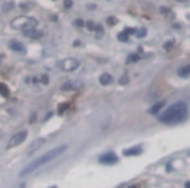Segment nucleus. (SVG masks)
<instances>
[{
  "label": "nucleus",
  "instance_id": "obj_1",
  "mask_svg": "<svg viewBox=\"0 0 190 188\" xmlns=\"http://www.w3.org/2000/svg\"><path fill=\"white\" fill-rule=\"evenodd\" d=\"M187 116V105L184 101H179L171 105L164 112L158 116L160 123L164 124H177L186 119Z\"/></svg>",
  "mask_w": 190,
  "mask_h": 188
},
{
  "label": "nucleus",
  "instance_id": "obj_2",
  "mask_svg": "<svg viewBox=\"0 0 190 188\" xmlns=\"http://www.w3.org/2000/svg\"><path fill=\"white\" fill-rule=\"evenodd\" d=\"M66 149H68V145H60V146H56V148L51 149L50 151H47L46 154H43L42 157H39L38 160H35L34 162H31L29 166H26V167L20 172V177H25V175H29L30 172H33L34 170H37L38 167H40V166L46 165V163L51 162L52 160H55V158H56V157H59L60 154L64 153Z\"/></svg>",
  "mask_w": 190,
  "mask_h": 188
},
{
  "label": "nucleus",
  "instance_id": "obj_3",
  "mask_svg": "<svg viewBox=\"0 0 190 188\" xmlns=\"http://www.w3.org/2000/svg\"><path fill=\"white\" fill-rule=\"evenodd\" d=\"M38 25V21L34 17H29V16H18V17L13 18L11 22V26L16 30L21 31H28L31 29H35Z\"/></svg>",
  "mask_w": 190,
  "mask_h": 188
},
{
  "label": "nucleus",
  "instance_id": "obj_4",
  "mask_svg": "<svg viewBox=\"0 0 190 188\" xmlns=\"http://www.w3.org/2000/svg\"><path fill=\"white\" fill-rule=\"evenodd\" d=\"M56 67L61 69L62 72H73L80 67V60L76 57H66V59L60 60L56 64Z\"/></svg>",
  "mask_w": 190,
  "mask_h": 188
},
{
  "label": "nucleus",
  "instance_id": "obj_5",
  "mask_svg": "<svg viewBox=\"0 0 190 188\" xmlns=\"http://www.w3.org/2000/svg\"><path fill=\"white\" fill-rule=\"evenodd\" d=\"M26 137H28V131H21V132H18V133L13 135L8 141V149L16 148V146H18L20 144H22L26 140Z\"/></svg>",
  "mask_w": 190,
  "mask_h": 188
},
{
  "label": "nucleus",
  "instance_id": "obj_6",
  "mask_svg": "<svg viewBox=\"0 0 190 188\" xmlns=\"http://www.w3.org/2000/svg\"><path fill=\"white\" fill-rule=\"evenodd\" d=\"M119 161V157L115 153H105L99 157V162L103 165H113Z\"/></svg>",
  "mask_w": 190,
  "mask_h": 188
},
{
  "label": "nucleus",
  "instance_id": "obj_7",
  "mask_svg": "<svg viewBox=\"0 0 190 188\" xmlns=\"http://www.w3.org/2000/svg\"><path fill=\"white\" fill-rule=\"evenodd\" d=\"M46 144V139H43V137H39V139L34 140L33 143L30 144V146L28 148V150H26V153L28 154H33L34 151H37L38 149H40L43 145Z\"/></svg>",
  "mask_w": 190,
  "mask_h": 188
},
{
  "label": "nucleus",
  "instance_id": "obj_8",
  "mask_svg": "<svg viewBox=\"0 0 190 188\" xmlns=\"http://www.w3.org/2000/svg\"><path fill=\"white\" fill-rule=\"evenodd\" d=\"M82 88V84L77 83V81H66L61 85V90L64 91H69V90H78V89Z\"/></svg>",
  "mask_w": 190,
  "mask_h": 188
},
{
  "label": "nucleus",
  "instance_id": "obj_9",
  "mask_svg": "<svg viewBox=\"0 0 190 188\" xmlns=\"http://www.w3.org/2000/svg\"><path fill=\"white\" fill-rule=\"evenodd\" d=\"M9 49L16 51V52H21V54H23V52L26 51V47L21 42H18V41H12V42L9 43Z\"/></svg>",
  "mask_w": 190,
  "mask_h": 188
},
{
  "label": "nucleus",
  "instance_id": "obj_10",
  "mask_svg": "<svg viewBox=\"0 0 190 188\" xmlns=\"http://www.w3.org/2000/svg\"><path fill=\"white\" fill-rule=\"evenodd\" d=\"M142 153V148L141 146H133V148L130 149H125L124 151H122V154H124L125 157H133V156H138V154Z\"/></svg>",
  "mask_w": 190,
  "mask_h": 188
},
{
  "label": "nucleus",
  "instance_id": "obj_11",
  "mask_svg": "<svg viewBox=\"0 0 190 188\" xmlns=\"http://www.w3.org/2000/svg\"><path fill=\"white\" fill-rule=\"evenodd\" d=\"M99 83H100V85L107 86V85L113 83V77L111 76L109 73H102L99 77Z\"/></svg>",
  "mask_w": 190,
  "mask_h": 188
},
{
  "label": "nucleus",
  "instance_id": "obj_12",
  "mask_svg": "<svg viewBox=\"0 0 190 188\" xmlns=\"http://www.w3.org/2000/svg\"><path fill=\"white\" fill-rule=\"evenodd\" d=\"M164 105H165V102L164 101H160V102H156L155 105L152 106V107L148 110V114H151V115H158L160 112V110H162L163 107H164Z\"/></svg>",
  "mask_w": 190,
  "mask_h": 188
},
{
  "label": "nucleus",
  "instance_id": "obj_13",
  "mask_svg": "<svg viewBox=\"0 0 190 188\" xmlns=\"http://www.w3.org/2000/svg\"><path fill=\"white\" fill-rule=\"evenodd\" d=\"M177 73H179L180 77H189L190 76V64L181 67V68L177 71Z\"/></svg>",
  "mask_w": 190,
  "mask_h": 188
},
{
  "label": "nucleus",
  "instance_id": "obj_14",
  "mask_svg": "<svg viewBox=\"0 0 190 188\" xmlns=\"http://www.w3.org/2000/svg\"><path fill=\"white\" fill-rule=\"evenodd\" d=\"M23 34L26 37H30V38H39L42 37V31H38L35 29H31V30H28V31H23Z\"/></svg>",
  "mask_w": 190,
  "mask_h": 188
},
{
  "label": "nucleus",
  "instance_id": "obj_15",
  "mask_svg": "<svg viewBox=\"0 0 190 188\" xmlns=\"http://www.w3.org/2000/svg\"><path fill=\"white\" fill-rule=\"evenodd\" d=\"M0 94H1L4 98L9 97V89H8V86L3 83H0Z\"/></svg>",
  "mask_w": 190,
  "mask_h": 188
},
{
  "label": "nucleus",
  "instance_id": "obj_16",
  "mask_svg": "<svg viewBox=\"0 0 190 188\" xmlns=\"http://www.w3.org/2000/svg\"><path fill=\"white\" fill-rule=\"evenodd\" d=\"M13 7H14L13 1H7V3L3 5V8H1V9H3V12H8V11H11Z\"/></svg>",
  "mask_w": 190,
  "mask_h": 188
},
{
  "label": "nucleus",
  "instance_id": "obj_17",
  "mask_svg": "<svg viewBox=\"0 0 190 188\" xmlns=\"http://www.w3.org/2000/svg\"><path fill=\"white\" fill-rule=\"evenodd\" d=\"M117 38H119V41H121V42H128V41H129V37H128V34H126L125 31H121V33L117 35Z\"/></svg>",
  "mask_w": 190,
  "mask_h": 188
},
{
  "label": "nucleus",
  "instance_id": "obj_18",
  "mask_svg": "<svg viewBox=\"0 0 190 188\" xmlns=\"http://www.w3.org/2000/svg\"><path fill=\"white\" fill-rule=\"evenodd\" d=\"M119 83L121 84V85H126V84H129V76L128 74H122V76L120 77Z\"/></svg>",
  "mask_w": 190,
  "mask_h": 188
},
{
  "label": "nucleus",
  "instance_id": "obj_19",
  "mask_svg": "<svg viewBox=\"0 0 190 188\" xmlns=\"http://www.w3.org/2000/svg\"><path fill=\"white\" fill-rule=\"evenodd\" d=\"M146 34H147V31H146V29H145V28L139 29V30L136 33V35H137L138 38H143V37H146Z\"/></svg>",
  "mask_w": 190,
  "mask_h": 188
},
{
  "label": "nucleus",
  "instance_id": "obj_20",
  "mask_svg": "<svg viewBox=\"0 0 190 188\" xmlns=\"http://www.w3.org/2000/svg\"><path fill=\"white\" fill-rule=\"evenodd\" d=\"M137 60H139V55L133 54V55H130V56L126 59V62H128V63H133V62H137Z\"/></svg>",
  "mask_w": 190,
  "mask_h": 188
},
{
  "label": "nucleus",
  "instance_id": "obj_21",
  "mask_svg": "<svg viewBox=\"0 0 190 188\" xmlns=\"http://www.w3.org/2000/svg\"><path fill=\"white\" fill-rule=\"evenodd\" d=\"M72 5H73V0H64V7L66 9L72 8Z\"/></svg>",
  "mask_w": 190,
  "mask_h": 188
},
{
  "label": "nucleus",
  "instance_id": "obj_22",
  "mask_svg": "<svg viewBox=\"0 0 190 188\" xmlns=\"http://www.w3.org/2000/svg\"><path fill=\"white\" fill-rule=\"evenodd\" d=\"M85 25L87 26V29H89V30H94V29H95V25H94V22H93V21H87V22H86Z\"/></svg>",
  "mask_w": 190,
  "mask_h": 188
},
{
  "label": "nucleus",
  "instance_id": "obj_23",
  "mask_svg": "<svg viewBox=\"0 0 190 188\" xmlns=\"http://www.w3.org/2000/svg\"><path fill=\"white\" fill-rule=\"evenodd\" d=\"M66 108H68V103H62V106H60L59 108V114H62L64 110H66Z\"/></svg>",
  "mask_w": 190,
  "mask_h": 188
},
{
  "label": "nucleus",
  "instance_id": "obj_24",
  "mask_svg": "<svg viewBox=\"0 0 190 188\" xmlns=\"http://www.w3.org/2000/svg\"><path fill=\"white\" fill-rule=\"evenodd\" d=\"M74 25H77V26H80L81 28V26L85 25V22H83V20H81V18H77V20L74 21Z\"/></svg>",
  "mask_w": 190,
  "mask_h": 188
},
{
  "label": "nucleus",
  "instance_id": "obj_25",
  "mask_svg": "<svg viewBox=\"0 0 190 188\" xmlns=\"http://www.w3.org/2000/svg\"><path fill=\"white\" fill-rule=\"evenodd\" d=\"M107 22H109V25H115V24H116V18L115 17H108Z\"/></svg>",
  "mask_w": 190,
  "mask_h": 188
},
{
  "label": "nucleus",
  "instance_id": "obj_26",
  "mask_svg": "<svg viewBox=\"0 0 190 188\" xmlns=\"http://www.w3.org/2000/svg\"><path fill=\"white\" fill-rule=\"evenodd\" d=\"M125 33H126V34H134V33H136V29H133V28H130V29H125Z\"/></svg>",
  "mask_w": 190,
  "mask_h": 188
},
{
  "label": "nucleus",
  "instance_id": "obj_27",
  "mask_svg": "<svg viewBox=\"0 0 190 188\" xmlns=\"http://www.w3.org/2000/svg\"><path fill=\"white\" fill-rule=\"evenodd\" d=\"M172 46H173V41H169L168 43H165V45H164V47H165V49H169V47H172Z\"/></svg>",
  "mask_w": 190,
  "mask_h": 188
},
{
  "label": "nucleus",
  "instance_id": "obj_28",
  "mask_svg": "<svg viewBox=\"0 0 190 188\" xmlns=\"http://www.w3.org/2000/svg\"><path fill=\"white\" fill-rule=\"evenodd\" d=\"M42 81H43L44 84H47V83H48V77H47V76H43V77H42Z\"/></svg>",
  "mask_w": 190,
  "mask_h": 188
},
{
  "label": "nucleus",
  "instance_id": "obj_29",
  "mask_svg": "<svg viewBox=\"0 0 190 188\" xmlns=\"http://www.w3.org/2000/svg\"><path fill=\"white\" fill-rule=\"evenodd\" d=\"M78 45H80V41H74L73 46H78Z\"/></svg>",
  "mask_w": 190,
  "mask_h": 188
},
{
  "label": "nucleus",
  "instance_id": "obj_30",
  "mask_svg": "<svg viewBox=\"0 0 190 188\" xmlns=\"http://www.w3.org/2000/svg\"><path fill=\"white\" fill-rule=\"evenodd\" d=\"M185 187H187V188H190V182H186V183H185Z\"/></svg>",
  "mask_w": 190,
  "mask_h": 188
},
{
  "label": "nucleus",
  "instance_id": "obj_31",
  "mask_svg": "<svg viewBox=\"0 0 190 188\" xmlns=\"http://www.w3.org/2000/svg\"><path fill=\"white\" fill-rule=\"evenodd\" d=\"M176 1H181V3H184V1H186V0H176Z\"/></svg>",
  "mask_w": 190,
  "mask_h": 188
}]
</instances>
